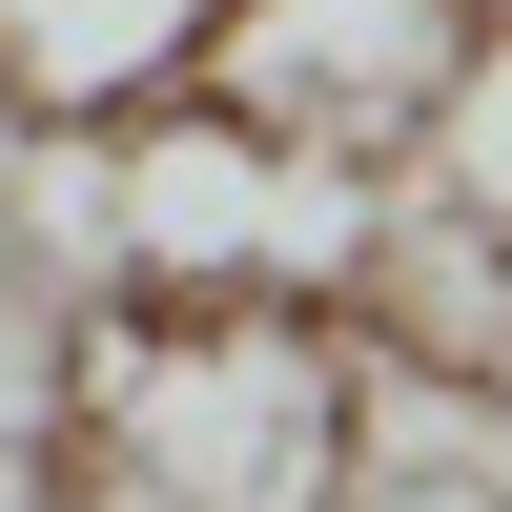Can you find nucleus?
Here are the masks:
<instances>
[{
  "mask_svg": "<svg viewBox=\"0 0 512 512\" xmlns=\"http://www.w3.org/2000/svg\"><path fill=\"white\" fill-rule=\"evenodd\" d=\"M349 369L328 287H164L82 349V512H328L349 492Z\"/></svg>",
  "mask_w": 512,
  "mask_h": 512,
  "instance_id": "f257e3e1",
  "label": "nucleus"
},
{
  "mask_svg": "<svg viewBox=\"0 0 512 512\" xmlns=\"http://www.w3.org/2000/svg\"><path fill=\"white\" fill-rule=\"evenodd\" d=\"M472 62V0H226L205 21V103H246L267 144H328V164H390L431 123V82Z\"/></svg>",
  "mask_w": 512,
  "mask_h": 512,
  "instance_id": "f03ea898",
  "label": "nucleus"
},
{
  "mask_svg": "<svg viewBox=\"0 0 512 512\" xmlns=\"http://www.w3.org/2000/svg\"><path fill=\"white\" fill-rule=\"evenodd\" d=\"M205 21L226 0H0V82L41 123H123V103H164L205 62Z\"/></svg>",
  "mask_w": 512,
  "mask_h": 512,
  "instance_id": "7ed1b4c3",
  "label": "nucleus"
}]
</instances>
